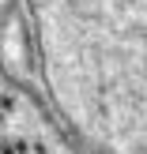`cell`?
Returning <instances> with one entry per match:
<instances>
[{"mask_svg":"<svg viewBox=\"0 0 147 154\" xmlns=\"http://www.w3.org/2000/svg\"><path fill=\"white\" fill-rule=\"evenodd\" d=\"M45 90L102 154H147V0H30Z\"/></svg>","mask_w":147,"mask_h":154,"instance_id":"1","label":"cell"}]
</instances>
